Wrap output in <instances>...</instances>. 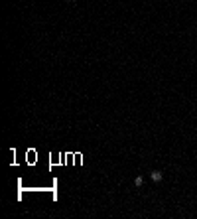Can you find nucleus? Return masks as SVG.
<instances>
[{"instance_id":"1","label":"nucleus","mask_w":197,"mask_h":219,"mask_svg":"<svg viewBox=\"0 0 197 219\" xmlns=\"http://www.w3.org/2000/svg\"><path fill=\"white\" fill-rule=\"evenodd\" d=\"M150 178H152V182H162V178H164V174L160 172V170H154V172L150 174Z\"/></svg>"},{"instance_id":"2","label":"nucleus","mask_w":197,"mask_h":219,"mask_svg":"<svg viewBox=\"0 0 197 219\" xmlns=\"http://www.w3.org/2000/svg\"><path fill=\"white\" fill-rule=\"evenodd\" d=\"M142 184H144V178H142V176H136V178H134V186H136V188H140Z\"/></svg>"}]
</instances>
